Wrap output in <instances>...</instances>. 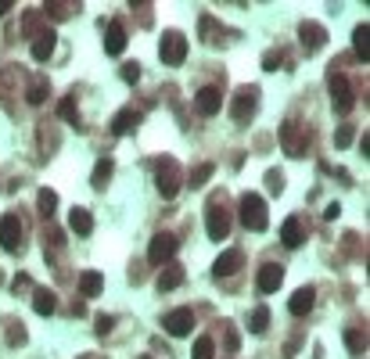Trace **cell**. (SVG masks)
<instances>
[{"label": "cell", "instance_id": "f907efd6", "mask_svg": "<svg viewBox=\"0 0 370 359\" xmlns=\"http://www.w3.org/2000/svg\"><path fill=\"white\" fill-rule=\"evenodd\" d=\"M79 359H90V355H79Z\"/></svg>", "mask_w": 370, "mask_h": 359}, {"label": "cell", "instance_id": "44dd1931", "mask_svg": "<svg viewBox=\"0 0 370 359\" xmlns=\"http://www.w3.org/2000/svg\"><path fill=\"white\" fill-rule=\"evenodd\" d=\"M101 287H105V277L98 273V269H83V273H79V294L83 298L101 294Z\"/></svg>", "mask_w": 370, "mask_h": 359}, {"label": "cell", "instance_id": "d6a6232c", "mask_svg": "<svg viewBox=\"0 0 370 359\" xmlns=\"http://www.w3.org/2000/svg\"><path fill=\"white\" fill-rule=\"evenodd\" d=\"M47 11L54 15V18H69L72 11H76V4H69V0H51V4H47ZM44 11V15H47Z\"/></svg>", "mask_w": 370, "mask_h": 359}, {"label": "cell", "instance_id": "484cf974", "mask_svg": "<svg viewBox=\"0 0 370 359\" xmlns=\"http://www.w3.org/2000/svg\"><path fill=\"white\" fill-rule=\"evenodd\" d=\"M47 94H51V83L40 76V79H33V83H29V90H25V101H29V104H44V101H47Z\"/></svg>", "mask_w": 370, "mask_h": 359}, {"label": "cell", "instance_id": "60d3db41", "mask_svg": "<svg viewBox=\"0 0 370 359\" xmlns=\"http://www.w3.org/2000/svg\"><path fill=\"white\" fill-rule=\"evenodd\" d=\"M94 323H98V327H94V331H98V334H108V331H112V323H115V320H112L108 313H101V316H98Z\"/></svg>", "mask_w": 370, "mask_h": 359}, {"label": "cell", "instance_id": "4316f807", "mask_svg": "<svg viewBox=\"0 0 370 359\" xmlns=\"http://www.w3.org/2000/svg\"><path fill=\"white\" fill-rule=\"evenodd\" d=\"M212 172H216V165H212V162H201V165H194V169H191V180H183V184H191V187H205L209 180H212Z\"/></svg>", "mask_w": 370, "mask_h": 359}, {"label": "cell", "instance_id": "603a6c76", "mask_svg": "<svg viewBox=\"0 0 370 359\" xmlns=\"http://www.w3.org/2000/svg\"><path fill=\"white\" fill-rule=\"evenodd\" d=\"M33 309H37L40 316H51V313L58 309V294L47 291V287H37V291H33Z\"/></svg>", "mask_w": 370, "mask_h": 359}, {"label": "cell", "instance_id": "8992f818", "mask_svg": "<svg viewBox=\"0 0 370 359\" xmlns=\"http://www.w3.org/2000/svg\"><path fill=\"white\" fill-rule=\"evenodd\" d=\"M281 147H284V155L288 158H305V147H310V137H305V130L298 123H288L281 126Z\"/></svg>", "mask_w": 370, "mask_h": 359}, {"label": "cell", "instance_id": "e575fe53", "mask_svg": "<svg viewBox=\"0 0 370 359\" xmlns=\"http://www.w3.org/2000/svg\"><path fill=\"white\" fill-rule=\"evenodd\" d=\"M266 191H270V194H281V191H284V172L270 169V172H266Z\"/></svg>", "mask_w": 370, "mask_h": 359}, {"label": "cell", "instance_id": "1f68e13d", "mask_svg": "<svg viewBox=\"0 0 370 359\" xmlns=\"http://www.w3.org/2000/svg\"><path fill=\"white\" fill-rule=\"evenodd\" d=\"M194 359H212L216 355V341L209 338V334H201L198 341H194V352H191Z\"/></svg>", "mask_w": 370, "mask_h": 359}, {"label": "cell", "instance_id": "d590c367", "mask_svg": "<svg viewBox=\"0 0 370 359\" xmlns=\"http://www.w3.org/2000/svg\"><path fill=\"white\" fill-rule=\"evenodd\" d=\"M281 62H284L281 50H266V54H263V69H266V72H277V69H281Z\"/></svg>", "mask_w": 370, "mask_h": 359}, {"label": "cell", "instance_id": "b9f144b4", "mask_svg": "<svg viewBox=\"0 0 370 359\" xmlns=\"http://www.w3.org/2000/svg\"><path fill=\"white\" fill-rule=\"evenodd\" d=\"M37 22H40V11H29L25 15V33L29 36H37Z\"/></svg>", "mask_w": 370, "mask_h": 359}, {"label": "cell", "instance_id": "ee69618b", "mask_svg": "<svg viewBox=\"0 0 370 359\" xmlns=\"http://www.w3.org/2000/svg\"><path fill=\"white\" fill-rule=\"evenodd\" d=\"M338 216H342V205H338V201L324 208V219H338Z\"/></svg>", "mask_w": 370, "mask_h": 359}, {"label": "cell", "instance_id": "7dc6e473", "mask_svg": "<svg viewBox=\"0 0 370 359\" xmlns=\"http://www.w3.org/2000/svg\"><path fill=\"white\" fill-rule=\"evenodd\" d=\"M11 8H15V0H0V15H8Z\"/></svg>", "mask_w": 370, "mask_h": 359}, {"label": "cell", "instance_id": "8d00e7d4", "mask_svg": "<svg viewBox=\"0 0 370 359\" xmlns=\"http://www.w3.org/2000/svg\"><path fill=\"white\" fill-rule=\"evenodd\" d=\"M119 76H122V83H137V79H140V65H137V62H126Z\"/></svg>", "mask_w": 370, "mask_h": 359}, {"label": "cell", "instance_id": "f35d334b", "mask_svg": "<svg viewBox=\"0 0 370 359\" xmlns=\"http://www.w3.org/2000/svg\"><path fill=\"white\" fill-rule=\"evenodd\" d=\"M212 33H216V18L201 15V36H205V43H212Z\"/></svg>", "mask_w": 370, "mask_h": 359}, {"label": "cell", "instance_id": "2e32d148", "mask_svg": "<svg viewBox=\"0 0 370 359\" xmlns=\"http://www.w3.org/2000/svg\"><path fill=\"white\" fill-rule=\"evenodd\" d=\"M140 126V111H133V108H122L115 118H112V133L115 137H126V133H133Z\"/></svg>", "mask_w": 370, "mask_h": 359}, {"label": "cell", "instance_id": "5bb4252c", "mask_svg": "<svg viewBox=\"0 0 370 359\" xmlns=\"http://www.w3.org/2000/svg\"><path fill=\"white\" fill-rule=\"evenodd\" d=\"M284 284V266H277V262H266L263 269H259V277H256V287L263 291V294H273L277 287Z\"/></svg>", "mask_w": 370, "mask_h": 359}, {"label": "cell", "instance_id": "f546056e", "mask_svg": "<svg viewBox=\"0 0 370 359\" xmlns=\"http://www.w3.org/2000/svg\"><path fill=\"white\" fill-rule=\"evenodd\" d=\"M266 327H270V309L259 306V309L252 313V320H249V331H252V334H266Z\"/></svg>", "mask_w": 370, "mask_h": 359}, {"label": "cell", "instance_id": "4dcf8cb0", "mask_svg": "<svg viewBox=\"0 0 370 359\" xmlns=\"http://www.w3.org/2000/svg\"><path fill=\"white\" fill-rule=\"evenodd\" d=\"M58 115L65 118V123H76V118H79V108H76V94L61 97V104H58Z\"/></svg>", "mask_w": 370, "mask_h": 359}, {"label": "cell", "instance_id": "83f0119b", "mask_svg": "<svg viewBox=\"0 0 370 359\" xmlns=\"http://www.w3.org/2000/svg\"><path fill=\"white\" fill-rule=\"evenodd\" d=\"M345 345H349L352 355H363V352H366V331H359V327H349V331H345Z\"/></svg>", "mask_w": 370, "mask_h": 359}, {"label": "cell", "instance_id": "3957f363", "mask_svg": "<svg viewBox=\"0 0 370 359\" xmlns=\"http://www.w3.org/2000/svg\"><path fill=\"white\" fill-rule=\"evenodd\" d=\"M237 216H241V223L249 226L252 233H263L266 226H270V216H266V201L259 198V194H241V201H237Z\"/></svg>", "mask_w": 370, "mask_h": 359}, {"label": "cell", "instance_id": "6da1fadb", "mask_svg": "<svg viewBox=\"0 0 370 359\" xmlns=\"http://www.w3.org/2000/svg\"><path fill=\"white\" fill-rule=\"evenodd\" d=\"M155 187H159V194H162L166 201L180 194V187H183V169H180V162H176L173 155H162V158L155 162Z\"/></svg>", "mask_w": 370, "mask_h": 359}, {"label": "cell", "instance_id": "5b68a950", "mask_svg": "<svg viewBox=\"0 0 370 359\" xmlns=\"http://www.w3.org/2000/svg\"><path fill=\"white\" fill-rule=\"evenodd\" d=\"M159 57L166 65H183V57H187V36L180 29H166L159 40Z\"/></svg>", "mask_w": 370, "mask_h": 359}, {"label": "cell", "instance_id": "ac0fdd59", "mask_svg": "<svg viewBox=\"0 0 370 359\" xmlns=\"http://www.w3.org/2000/svg\"><path fill=\"white\" fill-rule=\"evenodd\" d=\"M105 50H108V54H122V50H126V25H122V22H112V25H108Z\"/></svg>", "mask_w": 370, "mask_h": 359}, {"label": "cell", "instance_id": "681fc988", "mask_svg": "<svg viewBox=\"0 0 370 359\" xmlns=\"http://www.w3.org/2000/svg\"><path fill=\"white\" fill-rule=\"evenodd\" d=\"M140 359H151V355H140Z\"/></svg>", "mask_w": 370, "mask_h": 359}, {"label": "cell", "instance_id": "e0dca14e", "mask_svg": "<svg viewBox=\"0 0 370 359\" xmlns=\"http://www.w3.org/2000/svg\"><path fill=\"white\" fill-rule=\"evenodd\" d=\"M54 43H58L54 29H44V33H37V36H33V62H47V57L54 54Z\"/></svg>", "mask_w": 370, "mask_h": 359}, {"label": "cell", "instance_id": "f6af8a7d", "mask_svg": "<svg viewBox=\"0 0 370 359\" xmlns=\"http://www.w3.org/2000/svg\"><path fill=\"white\" fill-rule=\"evenodd\" d=\"M11 287H15V291H25V287H33V284H29V277L22 273V277H15V284H11Z\"/></svg>", "mask_w": 370, "mask_h": 359}, {"label": "cell", "instance_id": "d6986e66", "mask_svg": "<svg viewBox=\"0 0 370 359\" xmlns=\"http://www.w3.org/2000/svg\"><path fill=\"white\" fill-rule=\"evenodd\" d=\"M281 241H284L288 248H298V245L305 241V230H302V219H298V216H288V219H284V226H281Z\"/></svg>", "mask_w": 370, "mask_h": 359}, {"label": "cell", "instance_id": "7402d4cb", "mask_svg": "<svg viewBox=\"0 0 370 359\" xmlns=\"http://www.w3.org/2000/svg\"><path fill=\"white\" fill-rule=\"evenodd\" d=\"M69 226L76 230V233H90V230H94V216H90V208H83V205H76L72 208V212H69Z\"/></svg>", "mask_w": 370, "mask_h": 359}, {"label": "cell", "instance_id": "74e56055", "mask_svg": "<svg viewBox=\"0 0 370 359\" xmlns=\"http://www.w3.org/2000/svg\"><path fill=\"white\" fill-rule=\"evenodd\" d=\"M352 137H356V133H352V126H342V130L334 133V147H349V144H352Z\"/></svg>", "mask_w": 370, "mask_h": 359}, {"label": "cell", "instance_id": "ffe728a7", "mask_svg": "<svg viewBox=\"0 0 370 359\" xmlns=\"http://www.w3.org/2000/svg\"><path fill=\"white\" fill-rule=\"evenodd\" d=\"M352 50H356V57H359L363 65L370 62V25L366 22L352 29Z\"/></svg>", "mask_w": 370, "mask_h": 359}, {"label": "cell", "instance_id": "9a60e30c", "mask_svg": "<svg viewBox=\"0 0 370 359\" xmlns=\"http://www.w3.org/2000/svg\"><path fill=\"white\" fill-rule=\"evenodd\" d=\"M313 306H317V287H298L295 294H291V302H288V313L291 316H305V313H313Z\"/></svg>", "mask_w": 370, "mask_h": 359}, {"label": "cell", "instance_id": "277c9868", "mask_svg": "<svg viewBox=\"0 0 370 359\" xmlns=\"http://www.w3.org/2000/svg\"><path fill=\"white\" fill-rule=\"evenodd\" d=\"M327 86H331V104H334V111H338V115H349V111L356 108V94H352V86H349L345 72H338V69L331 65Z\"/></svg>", "mask_w": 370, "mask_h": 359}, {"label": "cell", "instance_id": "ba28073f", "mask_svg": "<svg viewBox=\"0 0 370 359\" xmlns=\"http://www.w3.org/2000/svg\"><path fill=\"white\" fill-rule=\"evenodd\" d=\"M256 108H259V86H237V94L230 101V115L237 123H244V118H252Z\"/></svg>", "mask_w": 370, "mask_h": 359}, {"label": "cell", "instance_id": "f1b7e54d", "mask_svg": "<svg viewBox=\"0 0 370 359\" xmlns=\"http://www.w3.org/2000/svg\"><path fill=\"white\" fill-rule=\"evenodd\" d=\"M37 205H40V216L51 219V216H54V208H58V194H54L51 187H44V191L37 194Z\"/></svg>", "mask_w": 370, "mask_h": 359}, {"label": "cell", "instance_id": "4fadbf2b", "mask_svg": "<svg viewBox=\"0 0 370 359\" xmlns=\"http://www.w3.org/2000/svg\"><path fill=\"white\" fill-rule=\"evenodd\" d=\"M220 104H223L220 86H201L198 94H194V108H198V115H205V118L220 111Z\"/></svg>", "mask_w": 370, "mask_h": 359}, {"label": "cell", "instance_id": "7a4b0ae2", "mask_svg": "<svg viewBox=\"0 0 370 359\" xmlns=\"http://www.w3.org/2000/svg\"><path fill=\"white\" fill-rule=\"evenodd\" d=\"M205 230H209L212 241H223V237L230 233V212H227L223 194H212L205 201Z\"/></svg>", "mask_w": 370, "mask_h": 359}, {"label": "cell", "instance_id": "7bdbcfd3", "mask_svg": "<svg viewBox=\"0 0 370 359\" xmlns=\"http://www.w3.org/2000/svg\"><path fill=\"white\" fill-rule=\"evenodd\" d=\"M237 345H241V338H237V331L227 323V352H237Z\"/></svg>", "mask_w": 370, "mask_h": 359}, {"label": "cell", "instance_id": "d4e9b609", "mask_svg": "<svg viewBox=\"0 0 370 359\" xmlns=\"http://www.w3.org/2000/svg\"><path fill=\"white\" fill-rule=\"evenodd\" d=\"M183 284V266H166L162 273H159V291H173V287H180Z\"/></svg>", "mask_w": 370, "mask_h": 359}, {"label": "cell", "instance_id": "9c48e42d", "mask_svg": "<svg viewBox=\"0 0 370 359\" xmlns=\"http://www.w3.org/2000/svg\"><path fill=\"white\" fill-rule=\"evenodd\" d=\"M0 248L4 252H18L22 248V219L15 212L0 216Z\"/></svg>", "mask_w": 370, "mask_h": 359}, {"label": "cell", "instance_id": "ab89813d", "mask_svg": "<svg viewBox=\"0 0 370 359\" xmlns=\"http://www.w3.org/2000/svg\"><path fill=\"white\" fill-rule=\"evenodd\" d=\"M8 345H25V331H22V323H15L11 331H8Z\"/></svg>", "mask_w": 370, "mask_h": 359}, {"label": "cell", "instance_id": "bcb514c9", "mask_svg": "<svg viewBox=\"0 0 370 359\" xmlns=\"http://www.w3.org/2000/svg\"><path fill=\"white\" fill-rule=\"evenodd\" d=\"M359 151H363V155H370V133H363V137H359Z\"/></svg>", "mask_w": 370, "mask_h": 359}, {"label": "cell", "instance_id": "7c38bea8", "mask_svg": "<svg viewBox=\"0 0 370 359\" xmlns=\"http://www.w3.org/2000/svg\"><path fill=\"white\" fill-rule=\"evenodd\" d=\"M241 262H244V252H241V248L220 252V259L212 262V277H234L237 269H241Z\"/></svg>", "mask_w": 370, "mask_h": 359}, {"label": "cell", "instance_id": "c3c4849f", "mask_svg": "<svg viewBox=\"0 0 370 359\" xmlns=\"http://www.w3.org/2000/svg\"><path fill=\"white\" fill-rule=\"evenodd\" d=\"M313 359H324V348H320V345H317V355H313Z\"/></svg>", "mask_w": 370, "mask_h": 359}, {"label": "cell", "instance_id": "cb8c5ba5", "mask_svg": "<svg viewBox=\"0 0 370 359\" xmlns=\"http://www.w3.org/2000/svg\"><path fill=\"white\" fill-rule=\"evenodd\" d=\"M112 172H115V162H112V158H101V162L94 165V172H90V187H94V191H105V184L112 180Z\"/></svg>", "mask_w": 370, "mask_h": 359}, {"label": "cell", "instance_id": "836d02e7", "mask_svg": "<svg viewBox=\"0 0 370 359\" xmlns=\"http://www.w3.org/2000/svg\"><path fill=\"white\" fill-rule=\"evenodd\" d=\"M61 245H65V237H61V230H54V226H51V230H44V252H47V248H51V252H58Z\"/></svg>", "mask_w": 370, "mask_h": 359}, {"label": "cell", "instance_id": "30bf717a", "mask_svg": "<svg viewBox=\"0 0 370 359\" xmlns=\"http://www.w3.org/2000/svg\"><path fill=\"white\" fill-rule=\"evenodd\" d=\"M162 327H166L169 338H187L191 327H194V313L191 309H173V313H166Z\"/></svg>", "mask_w": 370, "mask_h": 359}, {"label": "cell", "instance_id": "8fae6325", "mask_svg": "<svg viewBox=\"0 0 370 359\" xmlns=\"http://www.w3.org/2000/svg\"><path fill=\"white\" fill-rule=\"evenodd\" d=\"M298 36H302V50L305 54H317L324 43H327V29L320 22H302L298 25Z\"/></svg>", "mask_w": 370, "mask_h": 359}, {"label": "cell", "instance_id": "52a82bcc", "mask_svg": "<svg viewBox=\"0 0 370 359\" xmlns=\"http://www.w3.org/2000/svg\"><path fill=\"white\" fill-rule=\"evenodd\" d=\"M176 248H180V241H176V233H155L151 237V245H147V262L151 266H162V262H169L173 255H176Z\"/></svg>", "mask_w": 370, "mask_h": 359}]
</instances>
